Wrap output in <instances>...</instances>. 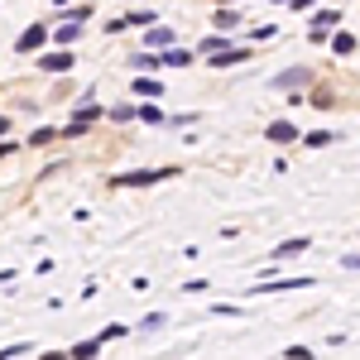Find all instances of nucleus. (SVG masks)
<instances>
[{
  "label": "nucleus",
  "mask_w": 360,
  "mask_h": 360,
  "mask_svg": "<svg viewBox=\"0 0 360 360\" xmlns=\"http://www.w3.org/2000/svg\"><path fill=\"white\" fill-rule=\"evenodd\" d=\"M159 58H164V72H168V68L178 72V68H193V63H197V49H178V44H173V49H164Z\"/></svg>",
  "instance_id": "nucleus-12"
},
{
  "label": "nucleus",
  "mask_w": 360,
  "mask_h": 360,
  "mask_svg": "<svg viewBox=\"0 0 360 360\" xmlns=\"http://www.w3.org/2000/svg\"><path fill=\"white\" fill-rule=\"evenodd\" d=\"M130 72H164V58L149 53V49H135L130 53Z\"/></svg>",
  "instance_id": "nucleus-13"
},
{
  "label": "nucleus",
  "mask_w": 360,
  "mask_h": 360,
  "mask_svg": "<svg viewBox=\"0 0 360 360\" xmlns=\"http://www.w3.org/2000/svg\"><path fill=\"white\" fill-rule=\"evenodd\" d=\"M29 351H34V341H15V346H5V351H0V360H15V356H29Z\"/></svg>",
  "instance_id": "nucleus-30"
},
{
  "label": "nucleus",
  "mask_w": 360,
  "mask_h": 360,
  "mask_svg": "<svg viewBox=\"0 0 360 360\" xmlns=\"http://www.w3.org/2000/svg\"><path fill=\"white\" fill-rule=\"evenodd\" d=\"M130 91H135L139 101H159L168 91V82L164 77H154V72H135V82H130Z\"/></svg>",
  "instance_id": "nucleus-7"
},
{
  "label": "nucleus",
  "mask_w": 360,
  "mask_h": 360,
  "mask_svg": "<svg viewBox=\"0 0 360 360\" xmlns=\"http://www.w3.org/2000/svg\"><path fill=\"white\" fill-rule=\"evenodd\" d=\"M336 25H341V10H312V20H307V44H322V49H327V39H332Z\"/></svg>",
  "instance_id": "nucleus-3"
},
{
  "label": "nucleus",
  "mask_w": 360,
  "mask_h": 360,
  "mask_svg": "<svg viewBox=\"0 0 360 360\" xmlns=\"http://www.w3.org/2000/svg\"><path fill=\"white\" fill-rule=\"evenodd\" d=\"M212 29H221V34H236V29H245V10H236V5H221V10H212Z\"/></svg>",
  "instance_id": "nucleus-9"
},
{
  "label": "nucleus",
  "mask_w": 360,
  "mask_h": 360,
  "mask_svg": "<svg viewBox=\"0 0 360 360\" xmlns=\"http://www.w3.org/2000/svg\"><path fill=\"white\" fill-rule=\"evenodd\" d=\"M312 283H317V278H259V283H255V288H250V293H255V298H264V293H293V288H312Z\"/></svg>",
  "instance_id": "nucleus-6"
},
{
  "label": "nucleus",
  "mask_w": 360,
  "mask_h": 360,
  "mask_svg": "<svg viewBox=\"0 0 360 360\" xmlns=\"http://www.w3.org/2000/svg\"><path fill=\"white\" fill-rule=\"evenodd\" d=\"M72 63H77V58L68 53V49H58V53H44V58H39V68H44V72H72Z\"/></svg>",
  "instance_id": "nucleus-16"
},
{
  "label": "nucleus",
  "mask_w": 360,
  "mask_h": 360,
  "mask_svg": "<svg viewBox=\"0 0 360 360\" xmlns=\"http://www.w3.org/2000/svg\"><path fill=\"white\" fill-rule=\"evenodd\" d=\"M341 269H351V274H356V269H360V250H351V255H341Z\"/></svg>",
  "instance_id": "nucleus-33"
},
{
  "label": "nucleus",
  "mask_w": 360,
  "mask_h": 360,
  "mask_svg": "<svg viewBox=\"0 0 360 360\" xmlns=\"http://www.w3.org/2000/svg\"><path fill=\"white\" fill-rule=\"evenodd\" d=\"M125 25H135V29L159 25V10H130V15H125Z\"/></svg>",
  "instance_id": "nucleus-23"
},
{
  "label": "nucleus",
  "mask_w": 360,
  "mask_h": 360,
  "mask_svg": "<svg viewBox=\"0 0 360 360\" xmlns=\"http://www.w3.org/2000/svg\"><path fill=\"white\" fill-rule=\"evenodd\" d=\"M283 360H312V346L293 341V346H283Z\"/></svg>",
  "instance_id": "nucleus-28"
},
{
  "label": "nucleus",
  "mask_w": 360,
  "mask_h": 360,
  "mask_svg": "<svg viewBox=\"0 0 360 360\" xmlns=\"http://www.w3.org/2000/svg\"><path fill=\"white\" fill-rule=\"evenodd\" d=\"M255 58V49H245V44H226L221 53H212V58H202L207 68H217V72H226V68H240V63H250Z\"/></svg>",
  "instance_id": "nucleus-4"
},
{
  "label": "nucleus",
  "mask_w": 360,
  "mask_h": 360,
  "mask_svg": "<svg viewBox=\"0 0 360 360\" xmlns=\"http://www.w3.org/2000/svg\"><path fill=\"white\" fill-rule=\"evenodd\" d=\"M269 5H288V0H269Z\"/></svg>",
  "instance_id": "nucleus-37"
},
{
  "label": "nucleus",
  "mask_w": 360,
  "mask_h": 360,
  "mask_svg": "<svg viewBox=\"0 0 360 360\" xmlns=\"http://www.w3.org/2000/svg\"><path fill=\"white\" fill-rule=\"evenodd\" d=\"M82 34H86V29H82V20H63V25L53 29V44H58V49H68V44H77Z\"/></svg>",
  "instance_id": "nucleus-15"
},
{
  "label": "nucleus",
  "mask_w": 360,
  "mask_h": 360,
  "mask_svg": "<svg viewBox=\"0 0 360 360\" xmlns=\"http://www.w3.org/2000/svg\"><path fill=\"white\" fill-rule=\"evenodd\" d=\"M164 327H168V312H144L130 327V336H154V332H164Z\"/></svg>",
  "instance_id": "nucleus-14"
},
{
  "label": "nucleus",
  "mask_w": 360,
  "mask_h": 360,
  "mask_svg": "<svg viewBox=\"0 0 360 360\" xmlns=\"http://www.w3.org/2000/svg\"><path fill=\"white\" fill-rule=\"evenodd\" d=\"M135 120H144V125H164V111H159L154 101H139V106H135Z\"/></svg>",
  "instance_id": "nucleus-21"
},
{
  "label": "nucleus",
  "mask_w": 360,
  "mask_h": 360,
  "mask_svg": "<svg viewBox=\"0 0 360 360\" xmlns=\"http://www.w3.org/2000/svg\"><path fill=\"white\" fill-rule=\"evenodd\" d=\"M173 44H178V29H173V25H164V20H159V25H149V29H144V49H154V53H164V49H173Z\"/></svg>",
  "instance_id": "nucleus-8"
},
{
  "label": "nucleus",
  "mask_w": 360,
  "mask_h": 360,
  "mask_svg": "<svg viewBox=\"0 0 360 360\" xmlns=\"http://www.w3.org/2000/svg\"><path fill=\"white\" fill-rule=\"evenodd\" d=\"M264 139H269V144H298L303 130H298L293 120H269V125H264Z\"/></svg>",
  "instance_id": "nucleus-10"
},
{
  "label": "nucleus",
  "mask_w": 360,
  "mask_h": 360,
  "mask_svg": "<svg viewBox=\"0 0 360 360\" xmlns=\"http://www.w3.org/2000/svg\"><path fill=\"white\" fill-rule=\"evenodd\" d=\"M168 130H188V125H197V111H178V115H164Z\"/></svg>",
  "instance_id": "nucleus-25"
},
{
  "label": "nucleus",
  "mask_w": 360,
  "mask_h": 360,
  "mask_svg": "<svg viewBox=\"0 0 360 360\" xmlns=\"http://www.w3.org/2000/svg\"><path fill=\"white\" fill-rule=\"evenodd\" d=\"M303 144L307 149H327V144H336V130H307Z\"/></svg>",
  "instance_id": "nucleus-22"
},
{
  "label": "nucleus",
  "mask_w": 360,
  "mask_h": 360,
  "mask_svg": "<svg viewBox=\"0 0 360 360\" xmlns=\"http://www.w3.org/2000/svg\"><path fill=\"white\" fill-rule=\"evenodd\" d=\"M312 250V236H293V240H278L274 245V259L283 264V259H293V255H307Z\"/></svg>",
  "instance_id": "nucleus-11"
},
{
  "label": "nucleus",
  "mask_w": 360,
  "mask_h": 360,
  "mask_svg": "<svg viewBox=\"0 0 360 360\" xmlns=\"http://www.w3.org/2000/svg\"><path fill=\"white\" fill-rule=\"evenodd\" d=\"M120 336H130V327H125V322H111V327H106V332H101V341H106V346H111V341H120Z\"/></svg>",
  "instance_id": "nucleus-31"
},
{
  "label": "nucleus",
  "mask_w": 360,
  "mask_h": 360,
  "mask_svg": "<svg viewBox=\"0 0 360 360\" xmlns=\"http://www.w3.org/2000/svg\"><path fill=\"white\" fill-rule=\"evenodd\" d=\"M106 120H115V125H130V120H135V106H130V101H120V106H111V111H106Z\"/></svg>",
  "instance_id": "nucleus-24"
},
{
  "label": "nucleus",
  "mask_w": 360,
  "mask_h": 360,
  "mask_svg": "<svg viewBox=\"0 0 360 360\" xmlns=\"http://www.w3.org/2000/svg\"><path fill=\"white\" fill-rule=\"evenodd\" d=\"M207 317H245V307H236V303H212V307H207Z\"/></svg>",
  "instance_id": "nucleus-27"
},
{
  "label": "nucleus",
  "mask_w": 360,
  "mask_h": 360,
  "mask_svg": "<svg viewBox=\"0 0 360 360\" xmlns=\"http://www.w3.org/2000/svg\"><path fill=\"white\" fill-rule=\"evenodd\" d=\"M327 49H332L336 58H351V53H356V34H346V29H336L332 39H327Z\"/></svg>",
  "instance_id": "nucleus-18"
},
{
  "label": "nucleus",
  "mask_w": 360,
  "mask_h": 360,
  "mask_svg": "<svg viewBox=\"0 0 360 360\" xmlns=\"http://www.w3.org/2000/svg\"><path fill=\"white\" fill-rule=\"evenodd\" d=\"M49 5H68V0H49Z\"/></svg>",
  "instance_id": "nucleus-36"
},
{
  "label": "nucleus",
  "mask_w": 360,
  "mask_h": 360,
  "mask_svg": "<svg viewBox=\"0 0 360 360\" xmlns=\"http://www.w3.org/2000/svg\"><path fill=\"white\" fill-rule=\"evenodd\" d=\"M53 139H63V130L44 125V130H34V135H29V144H34V149H44V144H53Z\"/></svg>",
  "instance_id": "nucleus-26"
},
{
  "label": "nucleus",
  "mask_w": 360,
  "mask_h": 360,
  "mask_svg": "<svg viewBox=\"0 0 360 360\" xmlns=\"http://www.w3.org/2000/svg\"><path fill=\"white\" fill-rule=\"evenodd\" d=\"M49 39H53V34H49V25H29L25 34L15 39V53H20V58H34L44 44H49Z\"/></svg>",
  "instance_id": "nucleus-5"
},
{
  "label": "nucleus",
  "mask_w": 360,
  "mask_h": 360,
  "mask_svg": "<svg viewBox=\"0 0 360 360\" xmlns=\"http://www.w3.org/2000/svg\"><path fill=\"white\" fill-rule=\"evenodd\" d=\"M317 82V72L307 68V63H293V68H278L274 77H269V86L274 91H303V86H312Z\"/></svg>",
  "instance_id": "nucleus-2"
},
{
  "label": "nucleus",
  "mask_w": 360,
  "mask_h": 360,
  "mask_svg": "<svg viewBox=\"0 0 360 360\" xmlns=\"http://www.w3.org/2000/svg\"><path fill=\"white\" fill-rule=\"evenodd\" d=\"M312 5H317V0H288V10H293V15H303V10H312Z\"/></svg>",
  "instance_id": "nucleus-34"
},
{
  "label": "nucleus",
  "mask_w": 360,
  "mask_h": 360,
  "mask_svg": "<svg viewBox=\"0 0 360 360\" xmlns=\"http://www.w3.org/2000/svg\"><path fill=\"white\" fill-rule=\"evenodd\" d=\"M58 15H63V20H91V15H96V5H91V0H82V5H72V0H68V5H58Z\"/></svg>",
  "instance_id": "nucleus-20"
},
{
  "label": "nucleus",
  "mask_w": 360,
  "mask_h": 360,
  "mask_svg": "<svg viewBox=\"0 0 360 360\" xmlns=\"http://www.w3.org/2000/svg\"><path fill=\"white\" fill-rule=\"evenodd\" d=\"M10 130H15V120H10V115H0V139L10 135Z\"/></svg>",
  "instance_id": "nucleus-35"
},
{
  "label": "nucleus",
  "mask_w": 360,
  "mask_h": 360,
  "mask_svg": "<svg viewBox=\"0 0 360 360\" xmlns=\"http://www.w3.org/2000/svg\"><path fill=\"white\" fill-rule=\"evenodd\" d=\"M10 154H20V139L5 135V139H0V159H10Z\"/></svg>",
  "instance_id": "nucleus-32"
},
{
  "label": "nucleus",
  "mask_w": 360,
  "mask_h": 360,
  "mask_svg": "<svg viewBox=\"0 0 360 360\" xmlns=\"http://www.w3.org/2000/svg\"><path fill=\"white\" fill-rule=\"evenodd\" d=\"M274 34H278L274 25H255V29H250V44H269Z\"/></svg>",
  "instance_id": "nucleus-29"
},
{
  "label": "nucleus",
  "mask_w": 360,
  "mask_h": 360,
  "mask_svg": "<svg viewBox=\"0 0 360 360\" xmlns=\"http://www.w3.org/2000/svg\"><path fill=\"white\" fill-rule=\"evenodd\" d=\"M226 44H231V39H226L221 29H217V34H202V39H197L193 49H197V58H212V53H221Z\"/></svg>",
  "instance_id": "nucleus-17"
},
{
  "label": "nucleus",
  "mask_w": 360,
  "mask_h": 360,
  "mask_svg": "<svg viewBox=\"0 0 360 360\" xmlns=\"http://www.w3.org/2000/svg\"><path fill=\"white\" fill-rule=\"evenodd\" d=\"M101 351H106V341H101V336H91V341H77L68 356H72V360H96Z\"/></svg>",
  "instance_id": "nucleus-19"
},
{
  "label": "nucleus",
  "mask_w": 360,
  "mask_h": 360,
  "mask_svg": "<svg viewBox=\"0 0 360 360\" xmlns=\"http://www.w3.org/2000/svg\"><path fill=\"white\" fill-rule=\"evenodd\" d=\"M178 178V164H164V168H130V173H115L111 188H154V183H168Z\"/></svg>",
  "instance_id": "nucleus-1"
}]
</instances>
